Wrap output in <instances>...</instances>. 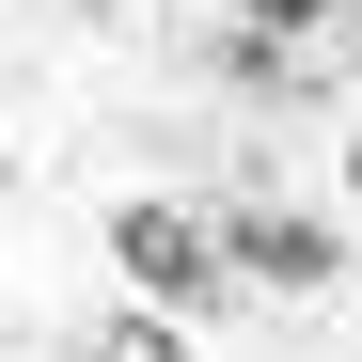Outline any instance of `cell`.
I'll return each mask as SVG.
<instances>
[{
  "mask_svg": "<svg viewBox=\"0 0 362 362\" xmlns=\"http://www.w3.org/2000/svg\"><path fill=\"white\" fill-rule=\"evenodd\" d=\"M110 268H127L158 315H173V299H221V284H236V268H221V205H173V189L110 205Z\"/></svg>",
  "mask_w": 362,
  "mask_h": 362,
  "instance_id": "obj_1",
  "label": "cell"
},
{
  "mask_svg": "<svg viewBox=\"0 0 362 362\" xmlns=\"http://www.w3.org/2000/svg\"><path fill=\"white\" fill-rule=\"evenodd\" d=\"M346 252H362V236H346V221H315V205H221V268H236V284H268V299L346 284Z\"/></svg>",
  "mask_w": 362,
  "mask_h": 362,
  "instance_id": "obj_2",
  "label": "cell"
},
{
  "mask_svg": "<svg viewBox=\"0 0 362 362\" xmlns=\"http://www.w3.org/2000/svg\"><path fill=\"white\" fill-rule=\"evenodd\" d=\"M346 236H362V158H346Z\"/></svg>",
  "mask_w": 362,
  "mask_h": 362,
  "instance_id": "obj_6",
  "label": "cell"
},
{
  "mask_svg": "<svg viewBox=\"0 0 362 362\" xmlns=\"http://www.w3.org/2000/svg\"><path fill=\"white\" fill-rule=\"evenodd\" d=\"M95 362H189V331L142 299V315H110V331H95Z\"/></svg>",
  "mask_w": 362,
  "mask_h": 362,
  "instance_id": "obj_3",
  "label": "cell"
},
{
  "mask_svg": "<svg viewBox=\"0 0 362 362\" xmlns=\"http://www.w3.org/2000/svg\"><path fill=\"white\" fill-rule=\"evenodd\" d=\"M331 47H346V79H362V0H346V32H331Z\"/></svg>",
  "mask_w": 362,
  "mask_h": 362,
  "instance_id": "obj_5",
  "label": "cell"
},
{
  "mask_svg": "<svg viewBox=\"0 0 362 362\" xmlns=\"http://www.w3.org/2000/svg\"><path fill=\"white\" fill-rule=\"evenodd\" d=\"M236 32H268V47H299V32H346V0H252Z\"/></svg>",
  "mask_w": 362,
  "mask_h": 362,
  "instance_id": "obj_4",
  "label": "cell"
}]
</instances>
